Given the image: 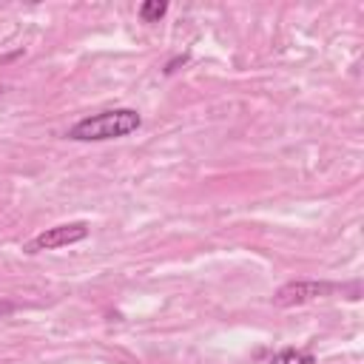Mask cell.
Wrapping results in <instances>:
<instances>
[{
	"mask_svg": "<svg viewBox=\"0 0 364 364\" xmlns=\"http://www.w3.org/2000/svg\"><path fill=\"white\" fill-rule=\"evenodd\" d=\"M142 125V117L134 108H114V111H100L77 125H71L68 136L77 142H102V139H119L134 134Z\"/></svg>",
	"mask_w": 364,
	"mask_h": 364,
	"instance_id": "obj_1",
	"label": "cell"
},
{
	"mask_svg": "<svg viewBox=\"0 0 364 364\" xmlns=\"http://www.w3.org/2000/svg\"><path fill=\"white\" fill-rule=\"evenodd\" d=\"M88 236V225L85 222H65V225H54V228H46L40 236H34L28 242V253H40V250H57V247H68V245H77Z\"/></svg>",
	"mask_w": 364,
	"mask_h": 364,
	"instance_id": "obj_2",
	"label": "cell"
},
{
	"mask_svg": "<svg viewBox=\"0 0 364 364\" xmlns=\"http://www.w3.org/2000/svg\"><path fill=\"white\" fill-rule=\"evenodd\" d=\"M336 287L327 282H287L273 293V304L279 307H296V304H307L313 299H321L327 293H333Z\"/></svg>",
	"mask_w": 364,
	"mask_h": 364,
	"instance_id": "obj_3",
	"label": "cell"
},
{
	"mask_svg": "<svg viewBox=\"0 0 364 364\" xmlns=\"http://www.w3.org/2000/svg\"><path fill=\"white\" fill-rule=\"evenodd\" d=\"M270 364H313V353L304 350H282L270 358Z\"/></svg>",
	"mask_w": 364,
	"mask_h": 364,
	"instance_id": "obj_4",
	"label": "cell"
},
{
	"mask_svg": "<svg viewBox=\"0 0 364 364\" xmlns=\"http://www.w3.org/2000/svg\"><path fill=\"white\" fill-rule=\"evenodd\" d=\"M165 11H168V3H165V0H145V3L139 6V17H142L145 23H156Z\"/></svg>",
	"mask_w": 364,
	"mask_h": 364,
	"instance_id": "obj_5",
	"label": "cell"
}]
</instances>
